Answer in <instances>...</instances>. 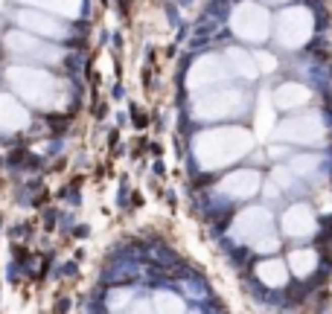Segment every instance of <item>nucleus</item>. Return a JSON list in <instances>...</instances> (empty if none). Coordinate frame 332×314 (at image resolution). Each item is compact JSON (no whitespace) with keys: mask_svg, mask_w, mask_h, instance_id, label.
Listing matches in <instances>:
<instances>
[{"mask_svg":"<svg viewBox=\"0 0 332 314\" xmlns=\"http://www.w3.org/2000/svg\"><path fill=\"white\" fill-rule=\"evenodd\" d=\"M6 79L12 84L15 91L24 96V102L35 105V108H56L61 102V87L59 79L47 76L44 70H32V67H9Z\"/></svg>","mask_w":332,"mask_h":314,"instance_id":"obj_1","label":"nucleus"},{"mask_svg":"<svg viewBox=\"0 0 332 314\" xmlns=\"http://www.w3.org/2000/svg\"><path fill=\"white\" fill-rule=\"evenodd\" d=\"M6 50L12 53L18 61H59L61 58V50L59 47L47 44V41H41V38H32V32H9L6 35Z\"/></svg>","mask_w":332,"mask_h":314,"instance_id":"obj_2","label":"nucleus"},{"mask_svg":"<svg viewBox=\"0 0 332 314\" xmlns=\"http://www.w3.org/2000/svg\"><path fill=\"white\" fill-rule=\"evenodd\" d=\"M15 21L21 23V29L26 32L44 35V38H61L64 35V26L59 21H53L44 12H32V9H18L15 12Z\"/></svg>","mask_w":332,"mask_h":314,"instance_id":"obj_3","label":"nucleus"},{"mask_svg":"<svg viewBox=\"0 0 332 314\" xmlns=\"http://www.w3.org/2000/svg\"><path fill=\"white\" fill-rule=\"evenodd\" d=\"M26 125H29V114L24 105L12 96H0V131L12 134V131H21Z\"/></svg>","mask_w":332,"mask_h":314,"instance_id":"obj_4","label":"nucleus"},{"mask_svg":"<svg viewBox=\"0 0 332 314\" xmlns=\"http://www.w3.org/2000/svg\"><path fill=\"white\" fill-rule=\"evenodd\" d=\"M24 3H35L41 9H50V12H61V15H73L79 0H24Z\"/></svg>","mask_w":332,"mask_h":314,"instance_id":"obj_5","label":"nucleus"}]
</instances>
